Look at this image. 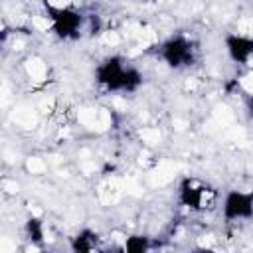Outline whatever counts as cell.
<instances>
[{
	"instance_id": "7",
	"label": "cell",
	"mask_w": 253,
	"mask_h": 253,
	"mask_svg": "<svg viewBox=\"0 0 253 253\" xmlns=\"http://www.w3.org/2000/svg\"><path fill=\"white\" fill-rule=\"evenodd\" d=\"M101 247V237L97 231L85 227L77 231V235L71 239V249L73 251H95Z\"/></svg>"
},
{
	"instance_id": "3",
	"label": "cell",
	"mask_w": 253,
	"mask_h": 253,
	"mask_svg": "<svg viewBox=\"0 0 253 253\" xmlns=\"http://www.w3.org/2000/svg\"><path fill=\"white\" fill-rule=\"evenodd\" d=\"M45 12L47 18L51 22V32L63 40V42H71L81 38L85 26H87V16L73 8V6H53L45 2Z\"/></svg>"
},
{
	"instance_id": "4",
	"label": "cell",
	"mask_w": 253,
	"mask_h": 253,
	"mask_svg": "<svg viewBox=\"0 0 253 253\" xmlns=\"http://www.w3.org/2000/svg\"><path fill=\"white\" fill-rule=\"evenodd\" d=\"M178 202L192 211H208L219 204V194L198 178H184L178 186Z\"/></svg>"
},
{
	"instance_id": "8",
	"label": "cell",
	"mask_w": 253,
	"mask_h": 253,
	"mask_svg": "<svg viewBox=\"0 0 253 253\" xmlns=\"http://www.w3.org/2000/svg\"><path fill=\"white\" fill-rule=\"evenodd\" d=\"M24 229H26V235H28L30 241H42V237H43V223L38 217H28Z\"/></svg>"
},
{
	"instance_id": "5",
	"label": "cell",
	"mask_w": 253,
	"mask_h": 253,
	"mask_svg": "<svg viewBox=\"0 0 253 253\" xmlns=\"http://www.w3.org/2000/svg\"><path fill=\"white\" fill-rule=\"evenodd\" d=\"M219 206L225 221H249L253 217V190H229Z\"/></svg>"
},
{
	"instance_id": "2",
	"label": "cell",
	"mask_w": 253,
	"mask_h": 253,
	"mask_svg": "<svg viewBox=\"0 0 253 253\" xmlns=\"http://www.w3.org/2000/svg\"><path fill=\"white\" fill-rule=\"evenodd\" d=\"M156 55L170 69H190L200 61V45L192 36L176 32L158 45Z\"/></svg>"
},
{
	"instance_id": "1",
	"label": "cell",
	"mask_w": 253,
	"mask_h": 253,
	"mask_svg": "<svg viewBox=\"0 0 253 253\" xmlns=\"http://www.w3.org/2000/svg\"><path fill=\"white\" fill-rule=\"evenodd\" d=\"M142 71L125 55H107L95 67V83L107 93H136L142 87Z\"/></svg>"
},
{
	"instance_id": "9",
	"label": "cell",
	"mask_w": 253,
	"mask_h": 253,
	"mask_svg": "<svg viewBox=\"0 0 253 253\" xmlns=\"http://www.w3.org/2000/svg\"><path fill=\"white\" fill-rule=\"evenodd\" d=\"M150 247H152V243H150V237H146V235H132L125 241L126 251H146Z\"/></svg>"
},
{
	"instance_id": "6",
	"label": "cell",
	"mask_w": 253,
	"mask_h": 253,
	"mask_svg": "<svg viewBox=\"0 0 253 253\" xmlns=\"http://www.w3.org/2000/svg\"><path fill=\"white\" fill-rule=\"evenodd\" d=\"M225 43V51L229 55V59L237 65H247L253 57V36H245V34H227L223 38Z\"/></svg>"
}]
</instances>
